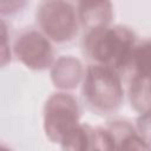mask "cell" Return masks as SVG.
I'll list each match as a JSON object with an SVG mask.
<instances>
[{"mask_svg":"<svg viewBox=\"0 0 151 151\" xmlns=\"http://www.w3.org/2000/svg\"><path fill=\"white\" fill-rule=\"evenodd\" d=\"M132 44L133 39L126 29L104 27L93 29L86 39V46L92 57L112 67H120L129 60Z\"/></svg>","mask_w":151,"mask_h":151,"instance_id":"cell-1","label":"cell"},{"mask_svg":"<svg viewBox=\"0 0 151 151\" xmlns=\"http://www.w3.org/2000/svg\"><path fill=\"white\" fill-rule=\"evenodd\" d=\"M84 93L96 106L111 109L119 104L122 88L117 77L106 67L93 66L88 70Z\"/></svg>","mask_w":151,"mask_h":151,"instance_id":"cell-2","label":"cell"},{"mask_svg":"<svg viewBox=\"0 0 151 151\" xmlns=\"http://www.w3.org/2000/svg\"><path fill=\"white\" fill-rule=\"evenodd\" d=\"M77 122V106L68 96L58 94L47 104L46 111V131L52 139L66 140L73 133Z\"/></svg>","mask_w":151,"mask_h":151,"instance_id":"cell-3","label":"cell"},{"mask_svg":"<svg viewBox=\"0 0 151 151\" xmlns=\"http://www.w3.org/2000/svg\"><path fill=\"white\" fill-rule=\"evenodd\" d=\"M45 32L55 40L70 39L74 33V14L67 4H46L40 14Z\"/></svg>","mask_w":151,"mask_h":151,"instance_id":"cell-4","label":"cell"},{"mask_svg":"<svg viewBox=\"0 0 151 151\" xmlns=\"http://www.w3.org/2000/svg\"><path fill=\"white\" fill-rule=\"evenodd\" d=\"M19 58L29 67L41 68L50 64L52 51L50 44L38 33L31 32L21 37L15 47Z\"/></svg>","mask_w":151,"mask_h":151,"instance_id":"cell-5","label":"cell"},{"mask_svg":"<svg viewBox=\"0 0 151 151\" xmlns=\"http://www.w3.org/2000/svg\"><path fill=\"white\" fill-rule=\"evenodd\" d=\"M134 60L140 77L151 79V42L144 44L136 51Z\"/></svg>","mask_w":151,"mask_h":151,"instance_id":"cell-6","label":"cell"},{"mask_svg":"<svg viewBox=\"0 0 151 151\" xmlns=\"http://www.w3.org/2000/svg\"><path fill=\"white\" fill-rule=\"evenodd\" d=\"M84 6L85 9L81 11L83 21L94 25L93 29L100 28V26L104 25L105 21H107V19H105V12H107V9L99 8L101 4H84Z\"/></svg>","mask_w":151,"mask_h":151,"instance_id":"cell-7","label":"cell"},{"mask_svg":"<svg viewBox=\"0 0 151 151\" xmlns=\"http://www.w3.org/2000/svg\"><path fill=\"white\" fill-rule=\"evenodd\" d=\"M120 151H149L146 143L137 136H130L122 142Z\"/></svg>","mask_w":151,"mask_h":151,"instance_id":"cell-8","label":"cell"}]
</instances>
